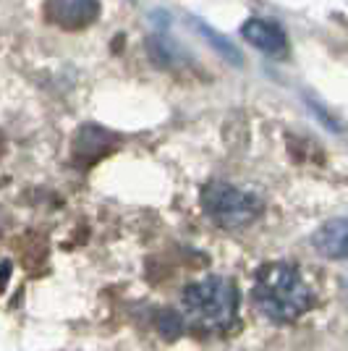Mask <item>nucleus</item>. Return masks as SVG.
<instances>
[{
    "instance_id": "6e6552de",
    "label": "nucleus",
    "mask_w": 348,
    "mask_h": 351,
    "mask_svg": "<svg viewBox=\"0 0 348 351\" xmlns=\"http://www.w3.org/2000/svg\"><path fill=\"white\" fill-rule=\"evenodd\" d=\"M194 27H197V29L202 32L204 37H207V40H210V43H212V47H215V50H220V53H223V56H225V58H228V60H233V63H236V66H238V63H241V56H238V53H236V47H233V45H228V40H225V37H220V34H215V32L210 29V27H207V24H199V21H194Z\"/></svg>"
},
{
    "instance_id": "f03ea898",
    "label": "nucleus",
    "mask_w": 348,
    "mask_h": 351,
    "mask_svg": "<svg viewBox=\"0 0 348 351\" xmlns=\"http://www.w3.org/2000/svg\"><path fill=\"white\" fill-rule=\"evenodd\" d=\"M184 309L197 328L202 330H225L236 320L238 291L228 278H204L186 286Z\"/></svg>"
},
{
    "instance_id": "f257e3e1",
    "label": "nucleus",
    "mask_w": 348,
    "mask_h": 351,
    "mask_svg": "<svg viewBox=\"0 0 348 351\" xmlns=\"http://www.w3.org/2000/svg\"><path fill=\"white\" fill-rule=\"evenodd\" d=\"M254 304L270 320L293 322L314 304V296L299 267L288 263H273L262 267L257 276Z\"/></svg>"
},
{
    "instance_id": "0eeeda50",
    "label": "nucleus",
    "mask_w": 348,
    "mask_h": 351,
    "mask_svg": "<svg viewBox=\"0 0 348 351\" xmlns=\"http://www.w3.org/2000/svg\"><path fill=\"white\" fill-rule=\"evenodd\" d=\"M113 136L100 129V126H84L79 136H76V145H73V155L76 160H84V162H95L100 160L102 155L113 147Z\"/></svg>"
},
{
    "instance_id": "7ed1b4c3",
    "label": "nucleus",
    "mask_w": 348,
    "mask_h": 351,
    "mask_svg": "<svg viewBox=\"0 0 348 351\" xmlns=\"http://www.w3.org/2000/svg\"><path fill=\"white\" fill-rule=\"evenodd\" d=\"M202 210L207 213V218L223 228H241L260 215L262 202L260 197L249 191L236 189L223 181H212L202 189Z\"/></svg>"
},
{
    "instance_id": "423d86ee",
    "label": "nucleus",
    "mask_w": 348,
    "mask_h": 351,
    "mask_svg": "<svg viewBox=\"0 0 348 351\" xmlns=\"http://www.w3.org/2000/svg\"><path fill=\"white\" fill-rule=\"evenodd\" d=\"M314 247L325 257H335V260L348 257V220L338 218L325 223L314 234Z\"/></svg>"
},
{
    "instance_id": "20e7f679",
    "label": "nucleus",
    "mask_w": 348,
    "mask_h": 351,
    "mask_svg": "<svg viewBox=\"0 0 348 351\" xmlns=\"http://www.w3.org/2000/svg\"><path fill=\"white\" fill-rule=\"evenodd\" d=\"M45 14L63 29H84L97 19L100 5L97 0H47Z\"/></svg>"
},
{
    "instance_id": "39448f33",
    "label": "nucleus",
    "mask_w": 348,
    "mask_h": 351,
    "mask_svg": "<svg viewBox=\"0 0 348 351\" xmlns=\"http://www.w3.org/2000/svg\"><path fill=\"white\" fill-rule=\"evenodd\" d=\"M241 34L249 45H254L257 50L283 58L288 53V34L283 32L280 24L270 21V19H249L247 24L241 27Z\"/></svg>"
}]
</instances>
